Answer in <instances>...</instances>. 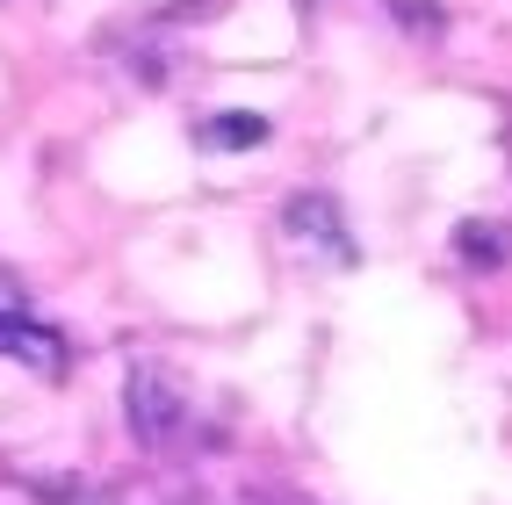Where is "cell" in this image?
I'll return each mask as SVG.
<instances>
[{
    "mask_svg": "<svg viewBox=\"0 0 512 505\" xmlns=\"http://www.w3.org/2000/svg\"><path fill=\"white\" fill-rule=\"evenodd\" d=\"M123 412H130V433H138L145 448H174L181 426H188V390L166 376L159 361H130V376H123Z\"/></svg>",
    "mask_w": 512,
    "mask_h": 505,
    "instance_id": "6da1fadb",
    "label": "cell"
},
{
    "mask_svg": "<svg viewBox=\"0 0 512 505\" xmlns=\"http://www.w3.org/2000/svg\"><path fill=\"white\" fill-rule=\"evenodd\" d=\"M282 231H289V246H296L303 260H318V267H354V239H347V217H339L332 195H296L289 210H282Z\"/></svg>",
    "mask_w": 512,
    "mask_h": 505,
    "instance_id": "7a4b0ae2",
    "label": "cell"
},
{
    "mask_svg": "<svg viewBox=\"0 0 512 505\" xmlns=\"http://www.w3.org/2000/svg\"><path fill=\"white\" fill-rule=\"evenodd\" d=\"M0 354L22 361V368H37L44 383H58V376H65V340H58L51 325H37L29 311H0Z\"/></svg>",
    "mask_w": 512,
    "mask_h": 505,
    "instance_id": "3957f363",
    "label": "cell"
},
{
    "mask_svg": "<svg viewBox=\"0 0 512 505\" xmlns=\"http://www.w3.org/2000/svg\"><path fill=\"white\" fill-rule=\"evenodd\" d=\"M0 505H101L87 484H58V477H0Z\"/></svg>",
    "mask_w": 512,
    "mask_h": 505,
    "instance_id": "277c9868",
    "label": "cell"
},
{
    "mask_svg": "<svg viewBox=\"0 0 512 505\" xmlns=\"http://www.w3.org/2000/svg\"><path fill=\"white\" fill-rule=\"evenodd\" d=\"M202 145H210V152H253V145H267V116H253V109H224V116L202 123Z\"/></svg>",
    "mask_w": 512,
    "mask_h": 505,
    "instance_id": "5b68a950",
    "label": "cell"
},
{
    "mask_svg": "<svg viewBox=\"0 0 512 505\" xmlns=\"http://www.w3.org/2000/svg\"><path fill=\"white\" fill-rule=\"evenodd\" d=\"M455 253H462L469 267H505V260H512V231H505V224H462V231H455Z\"/></svg>",
    "mask_w": 512,
    "mask_h": 505,
    "instance_id": "8992f818",
    "label": "cell"
},
{
    "mask_svg": "<svg viewBox=\"0 0 512 505\" xmlns=\"http://www.w3.org/2000/svg\"><path fill=\"white\" fill-rule=\"evenodd\" d=\"M0 311H29V289L8 275V267H0Z\"/></svg>",
    "mask_w": 512,
    "mask_h": 505,
    "instance_id": "52a82bcc",
    "label": "cell"
}]
</instances>
